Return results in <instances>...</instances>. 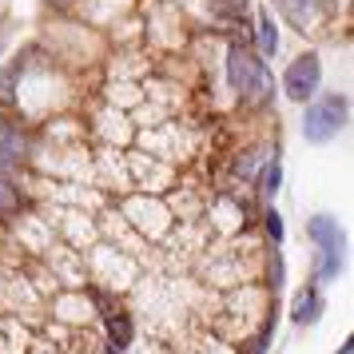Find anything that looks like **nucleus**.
<instances>
[{
	"mask_svg": "<svg viewBox=\"0 0 354 354\" xmlns=\"http://www.w3.org/2000/svg\"><path fill=\"white\" fill-rule=\"evenodd\" d=\"M4 44H8V32H0V52H4Z\"/></svg>",
	"mask_w": 354,
	"mask_h": 354,
	"instance_id": "obj_14",
	"label": "nucleus"
},
{
	"mask_svg": "<svg viewBox=\"0 0 354 354\" xmlns=\"http://www.w3.org/2000/svg\"><path fill=\"white\" fill-rule=\"evenodd\" d=\"M17 203H20V192L4 179V171H0V211H17Z\"/></svg>",
	"mask_w": 354,
	"mask_h": 354,
	"instance_id": "obj_10",
	"label": "nucleus"
},
{
	"mask_svg": "<svg viewBox=\"0 0 354 354\" xmlns=\"http://www.w3.org/2000/svg\"><path fill=\"white\" fill-rule=\"evenodd\" d=\"M48 4H68V0H48Z\"/></svg>",
	"mask_w": 354,
	"mask_h": 354,
	"instance_id": "obj_15",
	"label": "nucleus"
},
{
	"mask_svg": "<svg viewBox=\"0 0 354 354\" xmlns=\"http://www.w3.org/2000/svg\"><path fill=\"white\" fill-rule=\"evenodd\" d=\"M283 8H287V17L295 20L303 32H306V24L315 20V0H283Z\"/></svg>",
	"mask_w": 354,
	"mask_h": 354,
	"instance_id": "obj_7",
	"label": "nucleus"
},
{
	"mask_svg": "<svg viewBox=\"0 0 354 354\" xmlns=\"http://www.w3.org/2000/svg\"><path fill=\"white\" fill-rule=\"evenodd\" d=\"M259 163H263V151H247V156L239 160V176H243V179H251V176L259 171Z\"/></svg>",
	"mask_w": 354,
	"mask_h": 354,
	"instance_id": "obj_11",
	"label": "nucleus"
},
{
	"mask_svg": "<svg viewBox=\"0 0 354 354\" xmlns=\"http://www.w3.org/2000/svg\"><path fill=\"white\" fill-rule=\"evenodd\" d=\"M267 231H271L274 243L283 239V219H279V211H271V215H267Z\"/></svg>",
	"mask_w": 354,
	"mask_h": 354,
	"instance_id": "obj_13",
	"label": "nucleus"
},
{
	"mask_svg": "<svg viewBox=\"0 0 354 354\" xmlns=\"http://www.w3.org/2000/svg\"><path fill=\"white\" fill-rule=\"evenodd\" d=\"M322 310V299L319 290H303L299 299H295V322H315Z\"/></svg>",
	"mask_w": 354,
	"mask_h": 354,
	"instance_id": "obj_6",
	"label": "nucleus"
},
{
	"mask_svg": "<svg viewBox=\"0 0 354 354\" xmlns=\"http://www.w3.org/2000/svg\"><path fill=\"white\" fill-rule=\"evenodd\" d=\"M227 76H231V88L235 92H255L259 100L274 96V84L267 76V68L259 64V60H251L243 48H231V56H227Z\"/></svg>",
	"mask_w": 354,
	"mask_h": 354,
	"instance_id": "obj_2",
	"label": "nucleus"
},
{
	"mask_svg": "<svg viewBox=\"0 0 354 354\" xmlns=\"http://www.w3.org/2000/svg\"><path fill=\"white\" fill-rule=\"evenodd\" d=\"M279 179H283V167H279V163H271V167H267V187H263V192L274 195V192H279Z\"/></svg>",
	"mask_w": 354,
	"mask_h": 354,
	"instance_id": "obj_12",
	"label": "nucleus"
},
{
	"mask_svg": "<svg viewBox=\"0 0 354 354\" xmlns=\"http://www.w3.org/2000/svg\"><path fill=\"white\" fill-rule=\"evenodd\" d=\"M306 235L319 243V251H342V247H346V239H342V231H338V223L330 215H315V219L306 223Z\"/></svg>",
	"mask_w": 354,
	"mask_h": 354,
	"instance_id": "obj_4",
	"label": "nucleus"
},
{
	"mask_svg": "<svg viewBox=\"0 0 354 354\" xmlns=\"http://www.w3.org/2000/svg\"><path fill=\"white\" fill-rule=\"evenodd\" d=\"M17 80H20V64H8L4 72H0V100H12V96H17V92H12V88H17Z\"/></svg>",
	"mask_w": 354,
	"mask_h": 354,
	"instance_id": "obj_9",
	"label": "nucleus"
},
{
	"mask_svg": "<svg viewBox=\"0 0 354 354\" xmlns=\"http://www.w3.org/2000/svg\"><path fill=\"white\" fill-rule=\"evenodd\" d=\"M259 44H263V52H267V56H274V52H279V28H274L271 17H259Z\"/></svg>",
	"mask_w": 354,
	"mask_h": 354,
	"instance_id": "obj_8",
	"label": "nucleus"
},
{
	"mask_svg": "<svg viewBox=\"0 0 354 354\" xmlns=\"http://www.w3.org/2000/svg\"><path fill=\"white\" fill-rule=\"evenodd\" d=\"M346 115H351L346 96H326V100H319V104H310V108H306V115H303L306 144H330L338 131H342Z\"/></svg>",
	"mask_w": 354,
	"mask_h": 354,
	"instance_id": "obj_1",
	"label": "nucleus"
},
{
	"mask_svg": "<svg viewBox=\"0 0 354 354\" xmlns=\"http://www.w3.org/2000/svg\"><path fill=\"white\" fill-rule=\"evenodd\" d=\"M319 84H322V64H319V56H299L295 64L287 68V76H283V92H287L295 104H306V100L319 92Z\"/></svg>",
	"mask_w": 354,
	"mask_h": 354,
	"instance_id": "obj_3",
	"label": "nucleus"
},
{
	"mask_svg": "<svg viewBox=\"0 0 354 354\" xmlns=\"http://www.w3.org/2000/svg\"><path fill=\"white\" fill-rule=\"evenodd\" d=\"M24 160V136L17 124H0V171H12Z\"/></svg>",
	"mask_w": 354,
	"mask_h": 354,
	"instance_id": "obj_5",
	"label": "nucleus"
}]
</instances>
